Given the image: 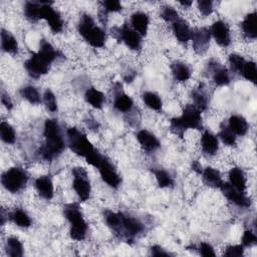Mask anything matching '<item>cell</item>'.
I'll list each match as a JSON object with an SVG mask.
<instances>
[{"label": "cell", "mask_w": 257, "mask_h": 257, "mask_svg": "<svg viewBox=\"0 0 257 257\" xmlns=\"http://www.w3.org/2000/svg\"><path fill=\"white\" fill-rule=\"evenodd\" d=\"M43 135L45 144L40 149V155L44 160L51 161L62 153L65 146L56 120L48 119L45 121Z\"/></svg>", "instance_id": "1"}, {"label": "cell", "mask_w": 257, "mask_h": 257, "mask_svg": "<svg viewBox=\"0 0 257 257\" xmlns=\"http://www.w3.org/2000/svg\"><path fill=\"white\" fill-rule=\"evenodd\" d=\"M171 131H172L179 138H183L184 133L188 129H201L202 128V117L201 111L194 105H188L183 114L171 120L170 125Z\"/></svg>", "instance_id": "2"}, {"label": "cell", "mask_w": 257, "mask_h": 257, "mask_svg": "<svg viewBox=\"0 0 257 257\" xmlns=\"http://www.w3.org/2000/svg\"><path fill=\"white\" fill-rule=\"evenodd\" d=\"M63 214L70 224L69 234L73 240L81 241L87 236L88 224L84 221L81 210L76 203L67 204L63 207Z\"/></svg>", "instance_id": "3"}, {"label": "cell", "mask_w": 257, "mask_h": 257, "mask_svg": "<svg viewBox=\"0 0 257 257\" xmlns=\"http://www.w3.org/2000/svg\"><path fill=\"white\" fill-rule=\"evenodd\" d=\"M78 32L93 47H103L106 43V32L96 25L89 14H83L78 23Z\"/></svg>", "instance_id": "4"}, {"label": "cell", "mask_w": 257, "mask_h": 257, "mask_svg": "<svg viewBox=\"0 0 257 257\" xmlns=\"http://www.w3.org/2000/svg\"><path fill=\"white\" fill-rule=\"evenodd\" d=\"M66 134L68 147L77 156L87 158L96 150L87 136L82 132L78 131L76 128H69Z\"/></svg>", "instance_id": "5"}, {"label": "cell", "mask_w": 257, "mask_h": 257, "mask_svg": "<svg viewBox=\"0 0 257 257\" xmlns=\"http://www.w3.org/2000/svg\"><path fill=\"white\" fill-rule=\"evenodd\" d=\"M28 181V176L21 168H10L2 174L1 183L3 187L11 192L17 193L22 190Z\"/></svg>", "instance_id": "6"}, {"label": "cell", "mask_w": 257, "mask_h": 257, "mask_svg": "<svg viewBox=\"0 0 257 257\" xmlns=\"http://www.w3.org/2000/svg\"><path fill=\"white\" fill-rule=\"evenodd\" d=\"M72 175L73 190L75 191L80 201H87L91 195V183L87 171L81 167H75L72 169Z\"/></svg>", "instance_id": "7"}, {"label": "cell", "mask_w": 257, "mask_h": 257, "mask_svg": "<svg viewBox=\"0 0 257 257\" xmlns=\"http://www.w3.org/2000/svg\"><path fill=\"white\" fill-rule=\"evenodd\" d=\"M51 2H41L40 7V19H44L52 32L58 33L62 31L63 21L60 14L51 5Z\"/></svg>", "instance_id": "8"}, {"label": "cell", "mask_w": 257, "mask_h": 257, "mask_svg": "<svg viewBox=\"0 0 257 257\" xmlns=\"http://www.w3.org/2000/svg\"><path fill=\"white\" fill-rule=\"evenodd\" d=\"M144 231L143 224L136 218L132 216H127L122 214L121 224L117 233H123L128 240L134 239L136 236Z\"/></svg>", "instance_id": "9"}, {"label": "cell", "mask_w": 257, "mask_h": 257, "mask_svg": "<svg viewBox=\"0 0 257 257\" xmlns=\"http://www.w3.org/2000/svg\"><path fill=\"white\" fill-rule=\"evenodd\" d=\"M50 63L46 61L38 52L33 53L24 63L25 69L32 77H39L41 75H44L49 70Z\"/></svg>", "instance_id": "10"}, {"label": "cell", "mask_w": 257, "mask_h": 257, "mask_svg": "<svg viewBox=\"0 0 257 257\" xmlns=\"http://www.w3.org/2000/svg\"><path fill=\"white\" fill-rule=\"evenodd\" d=\"M117 37L124 41L131 49L138 50L141 48V35L127 24H125L122 28H117Z\"/></svg>", "instance_id": "11"}, {"label": "cell", "mask_w": 257, "mask_h": 257, "mask_svg": "<svg viewBox=\"0 0 257 257\" xmlns=\"http://www.w3.org/2000/svg\"><path fill=\"white\" fill-rule=\"evenodd\" d=\"M219 189H221L223 195L235 205L239 207L250 206V199L245 195V193L238 191L230 183H222Z\"/></svg>", "instance_id": "12"}, {"label": "cell", "mask_w": 257, "mask_h": 257, "mask_svg": "<svg viewBox=\"0 0 257 257\" xmlns=\"http://www.w3.org/2000/svg\"><path fill=\"white\" fill-rule=\"evenodd\" d=\"M99 171L102 179L111 187L118 188L121 184V177L117 173L116 169L106 158L103 160L101 165L99 166Z\"/></svg>", "instance_id": "13"}, {"label": "cell", "mask_w": 257, "mask_h": 257, "mask_svg": "<svg viewBox=\"0 0 257 257\" xmlns=\"http://www.w3.org/2000/svg\"><path fill=\"white\" fill-rule=\"evenodd\" d=\"M210 37L211 32L206 27L197 28L194 31H192L191 39L193 41L194 50L199 54L206 52L210 44Z\"/></svg>", "instance_id": "14"}, {"label": "cell", "mask_w": 257, "mask_h": 257, "mask_svg": "<svg viewBox=\"0 0 257 257\" xmlns=\"http://www.w3.org/2000/svg\"><path fill=\"white\" fill-rule=\"evenodd\" d=\"M211 34L213 35L215 41L223 47H227L231 43L230 30L226 22L222 20H218L213 23L210 29Z\"/></svg>", "instance_id": "15"}, {"label": "cell", "mask_w": 257, "mask_h": 257, "mask_svg": "<svg viewBox=\"0 0 257 257\" xmlns=\"http://www.w3.org/2000/svg\"><path fill=\"white\" fill-rule=\"evenodd\" d=\"M34 186L41 198L45 200L52 199L54 194V188L50 177L48 176L38 177L34 182Z\"/></svg>", "instance_id": "16"}, {"label": "cell", "mask_w": 257, "mask_h": 257, "mask_svg": "<svg viewBox=\"0 0 257 257\" xmlns=\"http://www.w3.org/2000/svg\"><path fill=\"white\" fill-rule=\"evenodd\" d=\"M137 140L141 147L147 152H153L159 149L160 142L155 135L147 130H141L137 134Z\"/></svg>", "instance_id": "17"}, {"label": "cell", "mask_w": 257, "mask_h": 257, "mask_svg": "<svg viewBox=\"0 0 257 257\" xmlns=\"http://www.w3.org/2000/svg\"><path fill=\"white\" fill-rule=\"evenodd\" d=\"M172 29L176 38L181 43H187L191 39L192 30L184 19L179 18L177 21L172 23Z\"/></svg>", "instance_id": "18"}, {"label": "cell", "mask_w": 257, "mask_h": 257, "mask_svg": "<svg viewBox=\"0 0 257 257\" xmlns=\"http://www.w3.org/2000/svg\"><path fill=\"white\" fill-rule=\"evenodd\" d=\"M210 70L212 72V78L216 85L222 87V85H227L230 82V76L229 72L226 69V67L220 65L219 63H210L209 64Z\"/></svg>", "instance_id": "19"}, {"label": "cell", "mask_w": 257, "mask_h": 257, "mask_svg": "<svg viewBox=\"0 0 257 257\" xmlns=\"http://www.w3.org/2000/svg\"><path fill=\"white\" fill-rule=\"evenodd\" d=\"M201 146L205 154L209 156H214L219 149L218 139L215 135H213L209 131H206L201 137Z\"/></svg>", "instance_id": "20"}, {"label": "cell", "mask_w": 257, "mask_h": 257, "mask_svg": "<svg viewBox=\"0 0 257 257\" xmlns=\"http://www.w3.org/2000/svg\"><path fill=\"white\" fill-rule=\"evenodd\" d=\"M202 176H203L204 183L208 187L220 188L223 183L220 172L212 167H207L206 169H204L202 171Z\"/></svg>", "instance_id": "21"}, {"label": "cell", "mask_w": 257, "mask_h": 257, "mask_svg": "<svg viewBox=\"0 0 257 257\" xmlns=\"http://www.w3.org/2000/svg\"><path fill=\"white\" fill-rule=\"evenodd\" d=\"M133 28L142 36H145L149 27V16L144 12H135L131 16Z\"/></svg>", "instance_id": "22"}, {"label": "cell", "mask_w": 257, "mask_h": 257, "mask_svg": "<svg viewBox=\"0 0 257 257\" xmlns=\"http://www.w3.org/2000/svg\"><path fill=\"white\" fill-rule=\"evenodd\" d=\"M241 27L245 37H247L248 39H255L257 36L256 12H251L247 14L241 23Z\"/></svg>", "instance_id": "23"}, {"label": "cell", "mask_w": 257, "mask_h": 257, "mask_svg": "<svg viewBox=\"0 0 257 257\" xmlns=\"http://www.w3.org/2000/svg\"><path fill=\"white\" fill-rule=\"evenodd\" d=\"M229 181L230 184L240 192H244L246 190V177L243 171L239 168H233L229 172Z\"/></svg>", "instance_id": "24"}, {"label": "cell", "mask_w": 257, "mask_h": 257, "mask_svg": "<svg viewBox=\"0 0 257 257\" xmlns=\"http://www.w3.org/2000/svg\"><path fill=\"white\" fill-rule=\"evenodd\" d=\"M171 69L174 78L178 81H186L191 77V69L185 62L175 61L171 65Z\"/></svg>", "instance_id": "25"}, {"label": "cell", "mask_w": 257, "mask_h": 257, "mask_svg": "<svg viewBox=\"0 0 257 257\" xmlns=\"http://www.w3.org/2000/svg\"><path fill=\"white\" fill-rule=\"evenodd\" d=\"M228 128L233 132L234 135L244 136L248 131V124L243 117L235 115L229 119Z\"/></svg>", "instance_id": "26"}, {"label": "cell", "mask_w": 257, "mask_h": 257, "mask_svg": "<svg viewBox=\"0 0 257 257\" xmlns=\"http://www.w3.org/2000/svg\"><path fill=\"white\" fill-rule=\"evenodd\" d=\"M84 98L85 101L95 109H102L106 100L104 94L95 88L88 89L87 92H85Z\"/></svg>", "instance_id": "27"}, {"label": "cell", "mask_w": 257, "mask_h": 257, "mask_svg": "<svg viewBox=\"0 0 257 257\" xmlns=\"http://www.w3.org/2000/svg\"><path fill=\"white\" fill-rule=\"evenodd\" d=\"M1 47L7 53H16L18 50V43L15 37L5 29H2L1 32Z\"/></svg>", "instance_id": "28"}, {"label": "cell", "mask_w": 257, "mask_h": 257, "mask_svg": "<svg viewBox=\"0 0 257 257\" xmlns=\"http://www.w3.org/2000/svg\"><path fill=\"white\" fill-rule=\"evenodd\" d=\"M134 106V102L131 97L124 93H120L116 96L114 101V107L117 111L122 113H127L132 110Z\"/></svg>", "instance_id": "29"}, {"label": "cell", "mask_w": 257, "mask_h": 257, "mask_svg": "<svg viewBox=\"0 0 257 257\" xmlns=\"http://www.w3.org/2000/svg\"><path fill=\"white\" fill-rule=\"evenodd\" d=\"M9 219L18 227L28 228L31 225L30 217L27 215L25 211L21 209H15L13 212H11L9 214Z\"/></svg>", "instance_id": "30"}, {"label": "cell", "mask_w": 257, "mask_h": 257, "mask_svg": "<svg viewBox=\"0 0 257 257\" xmlns=\"http://www.w3.org/2000/svg\"><path fill=\"white\" fill-rule=\"evenodd\" d=\"M7 255L11 257H21L23 255L22 243L16 237H9L5 245Z\"/></svg>", "instance_id": "31"}, {"label": "cell", "mask_w": 257, "mask_h": 257, "mask_svg": "<svg viewBox=\"0 0 257 257\" xmlns=\"http://www.w3.org/2000/svg\"><path fill=\"white\" fill-rule=\"evenodd\" d=\"M40 7H41V2H34V1L26 2L24 6L25 17L31 22L37 21L38 19H40Z\"/></svg>", "instance_id": "32"}, {"label": "cell", "mask_w": 257, "mask_h": 257, "mask_svg": "<svg viewBox=\"0 0 257 257\" xmlns=\"http://www.w3.org/2000/svg\"><path fill=\"white\" fill-rule=\"evenodd\" d=\"M154 174L160 188H168V187H172L174 185L173 178L171 177V175L167 172V171L163 169H157V170H154Z\"/></svg>", "instance_id": "33"}, {"label": "cell", "mask_w": 257, "mask_h": 257, "mask_svg": "<svg viewBox=\"0 0 257 257\" xmlns=\"http://www.w3.org/2000/svg\"><path fill=\"white\" fill-rule=\"evenodd\" d=\"M38 53L49 63H51L53 60L56 59L57 57V51L54 49V47L47 42L46 40H41L40 42V46H39V50Z\"/></svg>", "instance_id": "34"}, {"label": "cell", "mask_w": 257, "mask_h": 257, "mask_svg": "<svg viewBox=\"0 0 257 257\" xmlns=\"http://www.w3.org/2000/svg\"><path fill=\"white\" fill-rule=\"evenodd\" d=\"M20 95L23 99H25L28 103L32 105H38L41 102L38 91L34 87H32V85H27V87L22 88L20 91Z\"/></svg>", "instance_id": "35"}, {"label": "cell", "mask_w": 257, "mask_h": 257, "mask_svg": "<svg viewBox=\"0 0 257 257\" xmlns=\"http://www.w3.org/2000/svg\"><path fill=\"white\" fill-rule=\"evenodd\" d=\"M143 101L148 108L154 111H160L162 109V100L160 97L152 92H146L143 94Z\"/></svg>", "instance_id": "36"}, {"label": "cell", "mask_w": 257, "mask_h": 257, "mask_svg": "<svg viewBox=\"0 0 257 257\" xmlns=\"http://www.w3.org/2000/svg\"><path fill=\"white\" fill-rule=\"evenodd\" d=\"M192 98L194 100V106L197 107L201 112L207 109L208 106V98L207 95L205 94L204 90L200 87L198 89H196L193 93H192Z\"/></svg>", "instance_id": "37"}, {"label": "cell", "mask_w": 257, "mask_h": 257, "mask_svg": "<svg viewBox=\"0 0 257 257\" xmlns=\"http://www.w3.org/2000/svg\"><path fill=\"white\" fill-rule=\"evenodd\" d=\"M0 136H1L2 141L6 144H13L15 142V132L6 122L0 124Z\"/></svg>", "instance_id": "38"}, {"label": "cell", "mask_w": 257, "mask_h": 257, "mask_svg": "<svg viewBox=\"0 0 257 257\" xmlns=\"http://www.w3.org/2000/svg\"><path fill=\"white\" fill-rule=\"evenodd\" d=\"M240 74H242V76L245 79H247V80H249V81H251L253 83H256V80H257V69H256L255 62H253V61H248L247 62L246 61L244 66H243V68H242V70H241V72H240Z\"/></svg>", "instance_id": "39"}, {"label": "cell", "mask_w": 257, "mask_h": 257, "mask_svg": "<svg viewBox=\"0 0 257 257\" xmlns=\"http://www.w3.org/2000/svg\"><path fill=\"white\" fill-rule=\"evenodd\" d=\"M161 17L167 21V22H171L174 23L175 21H177L180 16L179 13L177 12V10L175 8H173L172 6H163L161 9Z\"/></svg>", "instance_id": "40"}, {"label": "cell", "mask_w": 257, "mask_h": 257, "mask_svg": "<svg viewBox=\"0 0 257 257\" xmlns=\"http://www.w3.org/2000/svg\"><path fill=\"white\" fill-rule=\"evenodd\" d=\"M219 137L222 140V142L227 146H234L236 144V137L233 134V132L228 128V126H221Z\"/></svg>", "instance_id": "41"}, {"label": "cell", "mask_w": 257, "mask_h": 257, "mask_svg": "<svg viewBox=\"0 0 257 257\" xmlns=\"http://www.w3.org/2000/svg\"><path fill=\"white\" fill-rule=\"evenodd\" d=\"M43 100H44V103H45V106L46 108L54 113L57 111V103H56V99H55V96L54 94L50 91V90H46L45 93H44V96H43Z\"/></svg>", "instance_id": "42"}, {"label": "cell", "mask_w": 257, "mask_h": 257, "mask_svg": "<svg viewBox=\"0 0 257 257\" xmlns=\"http://www.w3.org/2000/svg\"><path fill=\"white\" fill-rule=\"evenodd\" d=\"M229 62H230L232 69H234L235 71H238L240 73L246 61L244 60V58L241 55L232 53L229 55Z\"/></svg>", "instance_id": "43"}, {"label": "cell", "mask_w": 257, "mask_h": 257, "mask_svg": "<svg viewBox=\"0 0 257 257\" xmlns=\"http://www.w3.org/2000/svg\"><path fill=\"white\" fill-rule=\"evenodd\" d=\"M103 9L104 12H118L122 10V4L120 1H115V0H108V1H104L103 3Z\"/></svg>", "instance_id": "44"}, {"label": "cell", "mask_w": 257, "mask_h": 257, "mask_svg": "<svg viewBox=\"0 0 257 257\" xmlns=\"http://www.w3.org/2000/svg\"><path fill=\"white\" fill-rule=\"evenodd\" d=\"M257 243V237L251 230H246L242 236V246L251 247Z\"/></svg>", "instance_id": "45"}, {"label": "cell", "mask_w": 257, "mask_h": 257, "mask_svg": "<svg viewBox=\"0 0 257 257\" xmlns=\"http://www.w3.org/2000/svg\"><path fill=\"white\" fill-rule=\"evenodd\" d=\"M198 4V8L199 11L204 15V16H208L209 14L212 13L213 11V3L210 0H200V1L197 2Z\"/></svg>", "instance_id": "46"}, {"label": "cell", "mask_w": 257, "mask_h": 257, "mask_svg": "<svg viewBox=\"0 0 257 257\" xmlns=\"http://www.w3.org/2000/svg\"><path fill=\"white\" fill-rule=\"evenodd\" d=\"M104 159H105V157L102 156L97 150H95L92 154H90L87 158H85V160H87V162L90 165H92L96 168H99V166L101 165V163L103 162Z\"/></svg>", "instance_id": "47"}, {"label": "cell", "mask_w": 257, "mask_h": 257, "mask_svg": "<svg viewBox=\"0 0 257 257\" xmlns=\"http://www.w3.org/2000/svg\"><path fill=\"white\" fill-rule=\"evenodd\" d=\"M244 254V248L242 245H232L226 248L225 256L229 257H241Z\"/></svg>", "instance_id": "48"}, {"label": "cell", "mask_w": 257, "mask_h": 257, "mask_svg": "<svg viewBox=\"0 0 257 257\" xmlns=\"http://www.w3.org/2000/svg\"><path fill=\"white\" fill-rule=\"evenodd\" d=\"M199 252L202 256H205V257H210V256H215L216 255L215 252H214L213 247L209 243H206V242H203V243L200 244Z\"/></svg>", "instance_id": "49"}, {"label": "cell", "mask_w": 257, "mask_h": 257, "mask_svg": "<svg viewBox=\"0 0 257 257\" xmlns=\"http://www.w3.org/2000/svg\"><path fill=\"white\" fill-rule=\"evenodd\" d=\"M151 255L161 257V256H169L170 254L168 252H166L161 246L155 245V246L151 247Z\"/></svg>", "instance_id": "50"}, {"label": "cell", "mask_w": 257, "mask_h": 257, "mask_svg": "<svg viewBox=\"0 0 257 257\" xmlns=\"http://www.w3.org/2000/svg\"><path fill=\"white\" fill-rule=\"evenodd\" d=\"M1 103L8 109V110H11L12 109V102L10 100V98L4 94V92H2V95H1Z\"/></svg>", "instance_id": "51"}, {"label": "cell", "mask_w": 257, "mask_h": 257, "mask_svg": "<svg viewBox=\"0 0 257 257\" xmlns=\"http://www.w3.org/2000/svg\"><path fill=\"white\" fill-rule=\"evenodd\" d=\"M193 170L194 171H196L197 173H202V168H201V166H200V164L198 163V162H195L194 164H193Z\"/></svg>", "instance_id": "52"}, {"label": "cell", "mask_w": 257, "mask_h": 257, "mask_svg": "<svg viewBox=\"0 0 257 257\" xmlns=\"http://www.w3.org/2000/svg\"><path fill=\"white\" fill-rule=\"evenodd\" d=\"M181 5H183V6H185V7H189V6H191L192 5V1H180L179 2Z\"/></svg>", "instance_id": "53"}]
</instances>
